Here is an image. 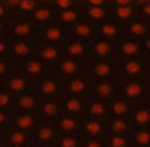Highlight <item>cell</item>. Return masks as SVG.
Returning a JSON list of instances; mask_svg holds the SVG:
<instances>
[{
  "instance_id": "obj_17",
  "label": "cell",
  "mask_w": 150,
  "mask_h": 147,
  "mask_svg": "<svg viewBox=\"0 0 150 147\" xmlns=\"http://www.w3.org/2000/svg\"><path fill=\"white\" fill-rule=\"evenodd\" d=\"M100 31H102V34L106 35V37H113V35H116V33H118V30H116L113 25H103V27L100 28Z\"/></svg>"
},
{
  "instance_id": "obj_33",
  "label": "cell",
  "mask_w": 150,
  "mask_h": 147,
  "mask_svg": "<svg viewBox=\"0 0 150 147\" xmlns=\"http://www.w3.org/2000/svg\"><path fill=\"white\" fill-rule=\"evenodd\" d=\"M62 146H69V147H75V146H77V141H74L72 138H63L62 140Z\"/></svg>"
},
{
  "instance_id": "obj_13",
  "label": "cell",
  "mask_w": 150,
  "mask_h": 147,
  "mask_svg": "<svg viewBox=\"0 0 150 147\" xmlns=\"http://www.w3.org/2000/svg\"><path fill=\"white\" fill-rule=\"evenodd\" d=\"M86 131L90 132V134H99V132L102 131V127H100L99 122L91 121V122H87V124H86Z\"/></svg>"
},
{
  "instance_id": "obj_3",
  "label": "cell",
  "mask_w": 150,
  "mask_h": 147,
  "mask_svg": "<svg viewBox=\"0 0 150 147\" xmlns=\"http://www.w3.org/2000/svg\"><path fill=\"white\" fill-rule=\"evenodd\" d=\"M134 119H135V122H137V124H140V125L147 124V122L150 121V112H149V110H146V109L138 110V112L134 115Z\"/></svg>"
},
{
  "instance_id": "obj_37",
  "label": "cell",
  "mask_w": 150,
  "mask_h": 147,
  "mask_svg": "<svg viewBox=\"0 0 150 147\" xmlns=\"http://www.w3.org/2000/svg\"><path fill=\"white\" fill-rule=\"evenodd\" d=\"M18 31H19V34H27V33L30 31V28H28V27H25V25H22V27H19V28H18Z\"/></svg>"
},
{
  "instance_id": "obj_23",
  "label": "cell",
  "mask_w": 150,
  "mask_h": 147,
  "mask_svg": "<svg viewBox=\"0 0 150 147\" xmlns=\"http://www.w3.org/2000/svg\"><path fill=\"white\" fill-rule=\"evenodd\" d=\"M60 30L59 28H49L47 33H46V37L50 38V40H59L60 38Z\"/></svg>"
},
{
  "instance_id": "obj_18",
  "label": "cell",
  "mask_w": 150,
  "mask_h": 147,
  "mask_svg": "<svg viewBox=\"0 0 150 147\" xmlns=\"http://www.w3.org/2000/svg\"><path fill=\"white\" fill-rule=\"evenodd\" d=\"M41 56H43L44 59H49V60H52V59H56V56H57V52H56L53 47H46V49H43V52H41Z\"/></svg>"
},
{
  "instance_id": "obj_46",
  "label": "cell",
  "mask_w": 150,
  "mask_h": 147,
  "mask_svg": "<svg viewBox=\"0 0 150 147\" xmlns=\"http://www.w3.org/2000/svg\"><path fill=\"white\" fill-rule=\"evenodd\" d=\"M138 2H146V0H138Z\"/></svg>"
},
{
  "instance_id": "obj_14",
  "label": "cell",
  "mask_w": 150,
  "mask_h": 147,
  "mask_svg": "<svg viewBox=\"0 0 150 147\" xmlns=\"http://www.w3.org/2000/svg\"><path fill=\"white\" fill-rule=\"evenodd\" d=\"M88 112H90L91 115H96V116L105 115V109H103V106L99 105V103H93V105H90V106H88Z\"/></svg>"
},
{
  "instance_id": "obj_25",
  "label": "cell",
  "mask_w": 150,
  "mask_h": 147,
  "mask_svg": "<svg viewBox=\"0 0 150 147\" xmlns=\"http://www.w3.org/2000/svg\"><path fill=\"white\" fill-rule=\"evenodd\" d=\"M52 135H53V132H52V129L49 127H44V128L40 129V138L43 141H49L52 138Z\"/></svg>"
},
{
  "instance_id": "obj_34",
  "label": "cell",
  "mask_w": 150,
  "mask_h": 147,
  "mask_svg": "<svg viewBox=\"0 0 150 147\" xmlns=\"http://www.w3.org/2000/svg\"><path fill=\"white\" fill-rule=\"evenodd\" d=\"M19 125L21 127H24V128H28L30 125H31V119L27 116V118H21L19 119Z\"/></svg>"
},
{
  "instance_id": "obj_2",
  "label": "cell",
  "mask_w": 150,
  "mask_h": 147,
  "mask_svg": "<svg viewBox=\"0 0 150 147\" xmlns=\"http://www.w3.org/2000/svg\"><path fill=\"white\" fill-rule=\"evenodd\" d=\"M122 52H124V54H127V56H134V54L138 53V47H137V44H134V43H131V41H124V44H122Z\"/></svg>"
},
{
  "instance_id": "obj_42",
  "label": "cell",
  "mask_w": 150,
  "mask_h": 147,
  "mask_svg": "<svg viewBox=\"0 0 150 147\" xmlns=\"http://www.w3.org/2000/svg\"><path fill=\"white\" fill-rule=\"evenodd\" d=\"M15 87L16 88H22V81H16L15 83Z\"/></svg>"
},
{
  "instance_id": "obj_38",
  "label": "cell",
  "mask_w": 150,
  "mask_h": 147,
  "mask_svg": "<svg viewBox=\"0 0 150 147\" xmlns=\"http://www.w3.org/2000/svg\"><path fill=\"white\" fill-rule=\"evenodd\" d=\"M18 52L19 53H27V47L24 44H21V46H18Z\"/></svg>"
},
{
  "instance_id": "obj_8",
  "label": "cell",
  "mask_w": 150,
  "mask_h": 147,
  "mask_svg": "<svg viewBox=\"0 0 150 147\" xmlns=\"http://www.w3.org/2000/svg\"><path fill=\"white\" fill-rule=\"evenodd\" d=\"M81 100H78V99H69L68 102H66V109L69 110V112H78L80 109H81Z\"/></svg>"
},
{
  "instance_id": "obj_7",
  "label": "cell",
  "mask_w": 150,
  "mask_h": 147,
  "mask_svg": "<svg viewBox=\"0 0 150 147\" xmlns=\"http://www.w3.org/2000/svg\"><path fill=\"white\" fill-rule=\"evenodd\" d=\"M109 72H110V68L106 63H97L94 66V74L99 77H106V75H109Z\"/></svg>"
},
{
  "instance_id": "obj_22",
  "label": "cell",
  "mask_w": 150,
  "mask_h": 147,
  "mask_svg": "<svg viewBox=\"0 0 150 147\" xmlns=\"http://www.w3.org/2000/svg\"><path fill=\"white\" fill-rule=\"evenodd\" d=\"M88 15H90L91 18H94V19H100V18H103L105 11L100 9V8H90V9H88Z\"/></svg>"
},
{
  "instance_id": "obj_1",
  "label": "cell",
  "mask_w": 150,
  "mask_h": 147,
  "mask_svg": "<svg viewBox=\"0 0 150 147\" xmlns=\"http://www.w3.org/2000/svg\"><path fill=\"white\" fill-rule=\"evenodd\" d=\"M125 94L128 97H138L141 94V87L135 83H129L125 86Z\"/></svg>"
},
{
  "instance_id": "obj_27",
  "label": "cell",
  "mask_w": 150,
  "mask_h": 147,
  "mask_svg": "<svg viewBox=\"0 0 150 147\" xmlns=\"http://www.w3.org/2000/svg\"><path fill=\"white\" fill-rule=\"evenodd\" d=\"M43 112L46 113V115H49V116H53V115H56L57 113V107H56V105H46L44 107H43Z\"/></svg>"
},
{
  "instance_id": "obj_10",
  "label": "cell",
  "mask_w": 150,
  "mask_h": 147,
  "mask_svg": "<svg viewBox=\"0 0 150 147\" xmlns=\"http://www.w3.org/2000/svg\"><path fill=\"white\" fill-rule=\"evenodd\" d=\"M109 52H110V47H109V44H108V43L99 41V43L96 44V53H97L99 56H106Z\"/></svg>"
},
{
  "instance_id": "obj_19",
  "label": "cell",
  "mask_w": 150,
  "mask_h": 147,
  "mask_svg": "<svg viewBox=\"0 0 150 147\" xmlns=\"http://www.w3.org/2000/svg\"><path fill=\"white\" fill-rule=\"evenodd\" d=\"M41 91L46 93V94H52V93H54V91H56V86H54V83H52V81H44V83L41 84Z\"/></svg>"
},
{
  "instance_id": "obj_9",
  "label": "cell",
  "mask_w": 150,
  "mask_h": 147,
  "mask_svg": "<svg viewBox=\"0 0 150 147\" xmlns=\"http://www.w3.org/2000/svg\"><path fill=\"white\" fill-rule=\"evenodd\" d=\"M90 33H91V30L86 24H80V25L75 27V34L80 35V37H87V35H90Z\"/></svg>"
},
{
  "instance_id": "obj_12",
  "label": "cell",
  "mask_w": 150,
  "mask_h": 147,
  "mask_svg": "<svg viewBox=\"0 0 150 147\" xmlns=\"http://www.w3.org/2000/svg\"><path fill=\"white\" fill-rule=\"evenodd\" d=\"M112 112H113L115 115L121 116V115H124V113L127 112V105H125L124 102H116V103H113V106H112Z\"/></svg>"
},
{
  "instance_id": "obj_28",
  "label": "cell",
  "mask_w": 150,
  "mask_h": 147,
  "mask_svg": "<svg viewBox=\"0 0 150 147\" xmlns=\"http://www.w3.org/2000/svg\"><path fill=\"white\" fill-rule=\"evenodd\" d=\"M112 129L116 131V132H124L127 129V124L122 122V121H115L113 125H112Z\"/></svg>"
},
{
  "instance_id": "obj_45",
  "label": "cell",
  "mask_w": 150,
  "mask_h": 147,
  "mask_svg": "<svg viewBox=\"0 0 150 147\" xmlns=\"http://www.w3.org/2000/svg\"><path fill=\"white\" fill-rule=\"evenodd\" d=\"M147 49H149V50H150V38H149V40H147Z\"/></svg>"
},
{
  "instance_id": "obj_24",
  "label": "cell",
  "mask_w": 150,
  "mask_h": 147,
  "mask_svg": "<svg viewBox=\"0 0 150 147\" xmlns=\"http://www.w3.org/2000/svg\"><path fill=\"white\" fill-rule=\"evenodd\" d=\"M129 31L134 34V35H143L146 33V28L141 25V24H132L129 27Z\"/></svg>"
},
{
  "instance_id": "obj_39",
  "label": "cell",
  "mask_w": 150,
  "mask_h": 147,
  "mask_svg": "<svg viewBox=\"0 0 150 147\" xmlns=\"http://www.w3.org/2000/svg\"><path fill=\"white\" fill-rule=\"evenodd\" d=\"M88 146H90V147H96V146H100V143H97V141H90Z\"/></svg>"
},
{
  "instance_id": "obj_32",
  "label": "cell",
  "mask_w": 150,
  "mask_h": 147,
  "mask_svg": "<svg viewBox=\"0 0 150 147\" xmlns=\"http://www.w3.org/2000/svg\"><path fill=\"white\" fill-rule=\"evenodd\" d=\"M21 105H22L24 107H33V106H34V99H31V97H24V99L21 100Z\"/></svg>"
},
{
  "instance_id": "obj_6",
  "label": "cell",
  "mask_w": 150,
  "mask_h": 147,
  "mask_svg": "<svg viewBox=\"0 0 150 147\" xmlns=\"http://www.w3.org/2000/svg\"><path fill=\"white\" fill-rule=\"evenodd\" d=\"M60 71L63 74H66V75H69V74H74L75 71H77V65H75V62H72V60H65L60 65Z\"/></svg>"
},
{
  "instance_id": "obj_43",
  "label": "cell",
  "mask_w": 150,
  "mask_h": 147,
  "mask_svg": "<svg viewBox=\"0 0 150 147\" xmlns=\"http://www.w3.org/2000/svg\"><path fill=\"white\" fill-rule=\"evenodd\" d=\"M116 2H118L119 5H127V3L129 2V0H116Z\"/></svg>"
},
{
  "instance_id": "obj_36",
  "label": "cell",
  "mask_w": 150,
  "mask_h": 147,
  "mask_svg": "<svg viewBox=\"0 0 150 147\" xmlns=\"http://www.w3.org/2000/svg\"><path fill=\"white\" fill-rule=\"evenodd\" d=\"M22 8H24L25 11H30V9L34 8V3L31 2V0H24V2H22Z\"/></svg>"
},
{
  "instance_id": "obj_26",
  "label": "cell",
  "mask_w": 150,
  "mask_h": 147,
  "mask_svg": "<svg viewBox=\"0 0 150 147\" xmlns=\"http://www.w3.org/2000/svg\"><path fill=\"white\" fill-rule=\"evenodd\" d=\"M116 12H118V16H119V18H128V16H131V9L127 8L125 5H122Z\"/></svg>"
},
{
  "instance_id": "obj_4",
  "label": "cell",
  "mask_w": 150,
  "mask_h": 147,
  "mask_svg": "<svg viewBox=\"0 0 150 147\" xmlns=\"http://www.w3.org/2000/svg\"><path fill=\"white\" fill-rule=\"evenodd\" d=\"M140 69H141V65H140L138 62H135V60H129V62H127V63H125V72H127V74H129V75L138 74V72H140Z\"/></svg>"
},
{
  "instance_id": "obj_29",
  "label": "cell",
  "mask_w": 150,
  "mask_h": 147,
  "mask_svg": "<svg viewBox=\"0 0 150 147\" xmlns=\"http://www.w3.org/2000/svg\"><path fill=\"white\" fill-rule=\"evenodd\" d=\"M110 144L115 146V147H122V146L127 144V141H125V138H122V137H113V138L110 140Z\"/></svg>"
},
{
  "instance_id": "obj_16",
  "label": "cell",
  "mask_w": 150,
  "mask_h": 147,
  "mask_svg": "<svg viewBox=\"0 0 150 147\" xmlns=\"http://www.w3.org/2000/svg\"><path fill=\"white\" fill-rule=\"evenodd\" d=\"M60 18H62V21H65V22H72V21L77 19V13H75L74 11L66 9V11H63V12H62Z\"/></svg>"
},
{
  "instance_id": "obj_11",
  "label": "cell",
  "mask_w": 150,
  "mask_h": 147,
  "mask_svg": "<svg viewBox=\"0 0 150 147\" xmlns=\"http://www.w3.org/2000/svg\"><path fill=\"white\" fill-rule=\"evenodd\" d=\"M97 94L102 97H109L112 94V86L110 84H102L97 87Z\"/></svg>"
},
{
  "instance_id": "obj_21",
  "label": "cell",
  "mask_w": 150,
  "mask_h": 147,
  "mask_svg": "<svg viewBox=\"0 0 150 147\" xmlns=\"http://www.w3.org/2000/svg\"><path fill=\"white\" fill-rule=\"evenodd\" d=\"M83 52H84V49H83V46H81L80 43H72V44H69V53H71V54L80 56V54H83Z\"/></svg>"
},
{
  "instance_id": "obj_15",
  "label": "cell",
  "mask_w": 150,
  "mask_h": 147,
  "mask_svg": "<svg viewBox=\"0 0 150 147\" xmlns=\"http://www.w3.org/2000/svg\"><path fill=\"white\" fill-rule=\"evenodd\" d=\"M135 143H138V144H149L150 143V134L146 132V131L138 132L135 135Z\"/></svg>"
},
{
  "instance_id": "obj_31",
  "label": "cell",
  "mask_w": 150,
  "mask_h": 147,
  "mask_svg": "<svg viewBox=\"0 0 150 147\" xmlns=\"http://www.w3.org/2000/svg\"><path fill=\"white\" fill-rule=\"evenodd\" d=\"M28 71L33 72V74H38L40 72V65L37 62H30L28 63Z\"/></svg>"
},
{
  "instance_id": "obj_20",
  "label": "cell",
  "mask_w": 150,
  "mask_h": 147,
  "mask_svg": "<svg viewBox=\"0 0 150 147\" xmlns=\"http://www.w3.org/2000/svg\"><path fill=\"white\" fill-rule=\"evenodd\" d=\"M60 127L65 129V131H72L75 128V121L71 119V118H63L60 121Z\"/></svg>"
},
{
  "instance_id": "obj_40",
  "label": "cell",
  "mask_w": 150,
  "mask_h": 147,
  "mask_svg": "<svg viewBox=\"0 0 150 147\" xmlns=\"http://www.w3.org/2000/svg\"><path fill=\"white\" fill-rule=\"evenodd\" d=\"M102 2H103V0H90V3H91V5H100Z\"/></svg>"
},
{
  "instance_id": "obj_30",
  "label": "cell",
  "mask_w": 150,
  "mask_h": 147,
  "mask_svg": "<svg viewBox=\"0 0 150 147\" xmlns=\"http://www.w3.org/2000/svg\"><path fill=\"white\" fill-rule=\"evenodd\" d=\"M50 16V11L49 9H40L37 13H35V18L37 19H47Z\"/></svg>"
},
{
  "instance_id": "obj_35",
  "label": "cell",
  "mask_w": 150,
  "mask_h": 147,
  "mask_svg": "<svg viewBox=\"0 0 150 147\" xmlns=\"http://www.w3.org/2000/svg\"><path fill=\"white\" fill-rule=\"evenodd\" d=\"M57 5H59L60 8H65V9H68V8L72 5V0H57Z\"/></svg>"
},
{
  "instance_id": "obj_5",
  "label": "cell",
  "mask_w": 150,
  "mask_h": 147,
  "mask_svg": "<svg viewBox=\"0 0 150 147\" xmlns=\"http://www.w3.org/2000/svg\"><path fill=\"white\" fill-rule=\"evenodd\" d=\"M69 88L74 93H83L86 90V83L83 80H72L69 84Z\"/></svg>"
},
{
  "instance_id": "obj_41",
  "label": "cell",
  "mask_w": 150,
  "mask_h": 147,
  "mask_svg": "<svg viewBox=\"0 0 150 147\" xmlns=\"http://www.w3.org/2000/svg\"><path fill=\"white\" fill-rule=\"evenodd\" d=\"M144 12H146L147 15H150V5H146V6H144Z\"/></svg>"
},
{
  "instance_id": "obj_44",
  "label": "cell",
  "mask_w": 150,
  "mask_h": 147,
  "mask_svg": "<svg viewBox=\"0 0 150 147\" xmlns=\"http://www.w3.org/2000/svg\"><path fill=\"white\" fill-rule=\"evenodd\" d=\"M22 135H15V141H22Z\"/></svg>"
}]
</instances>
